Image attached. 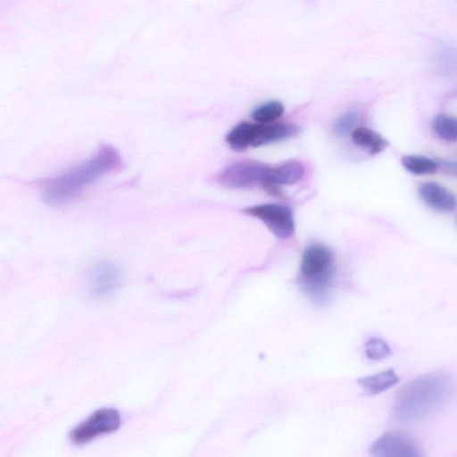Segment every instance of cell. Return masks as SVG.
Returning a JSON list of instances; mask_svg holds the SVG:
<instances>
[{
    "mask_svg": "<svg viewBox=\"0 0 457 457\" xmlns=\"http://www.w3.org/2000/svg\"><path fill=\"white\" fill-rule=\"evenodd\" d=\"M353 142L370 154H378L383 151L387 141L376 131L368 128H358L352 132Z\"/></svg>",
    "mask_w": 457,
    "mask_h": 457,
    "instance_id": "5bb4252c",
    "label": "cell"
},
{
    "mask_svg": "<svg viewBox=\"0 0 457 457\" xmlns=\"http://www.w3.org/2000/svg\"><path fill=\"white\" fill-rule=\"evenodd\" d=\"M300 276L310 297L317 302L326 300L334 276L331 250L320 244L309 245L303 253Z\"/></svg>",
    "mask_w": 457,
    "mask_h": 457,
    "instance_id": "3957f363",
    "label": "cell"
},
{
    "mask_svg": "<svg viewBox=\"0 0 457 457\" xmlns=\"http://www.w3.org/2000/svg\"><path fill=\"white\" fill-rule=\"evenodd\" d=\"M284 112V106L280 102L270 101L257 107L252 113L254 120L261 124L271 123L278 119Z\"/></svg>",
    "mask_w": 457,
    "mask_h": 457,
    "instance_id": "e0dca14e",
    "label": "cell"
},
{
    "mask_svg": "<svg viewBox=\"0 0 457 457\" xmlns=\"http://www.w3.org/2000/svg\"><path fill=\"white\" fill-rule=\"evenodd\" d=\"M444 165L449 173L457 176V162H445Z\"/></svg>",
    "mask_w": 457,
    "mask_h": 457,
    "instance_id": "ffe728a7",
    "label": "cell"
},
{
    "mask_svg": "<svg viewBox=\"0 0 457 457\" xmlns=\"http://www.w3.org/2000/svg\"><path fill=\"white\" fill-rule=\"evenodd\" d=\"M370 454L376 457H418L420 455L415 442L398 431L385 433L373 442Z\"/></svg>",
    "mask_w": 457,
    "mask_h": 457,
    "instance_id": "52a82bcc",
    "label": "cell"
},
{
    "mask_svg": "<svg viewBox=\"0 0 457 457\" xmlns=\"http://www.w3.org/2000/svg\"><path fill=\"white\" fill-rule=\"evenodd\" d=\"M403 166L417 175L431 174L437 170L439 163L421 155H405L402 158Z\"/></svg>",
    "mask_w": 457,
    "mask_h": 457,
    "instance_id": "9a60e30c",
    "label": "cell"
},
{
    "mask_svg": "<svg viewBox=\"0 0 457 457\" xmlns=\"http://www.w3.org/2000/svg\"><path fill=\"white\" fill-rule=\"evenodd\" d=\"M244 212L261 220L278 238H288L295 231L292 212L285 205L259 204L244 209Z\"/></svg>",
    "mask_w": 457,
    "mask_h": 457,
    "instance_id": "5b68a950",
    "label": "cell"
},
{
    "mask_svg": "<svg viewBox=\"0 0 457 457\" xmlns=\"http://www.w3.org/2000/svg\"><path fill=\"white\" fill-rule=\"evenodd\" d=\"M365 353L371 361H381L391 355V349L383 339L373 337L365 343Z\"/></svg>",
    "mask_w": 457,
    "mask_h": 457,
    "instance_id": "ac0fdd59",
    "label": "cell"
},
{
    "mask_svg": "<svg viewBox=\"0 0 457 457\" xmlns=\"http://www.w3.org/2000/svg\"><path fill=\"white\" fill-rule=\"evenodd\" d=\"M120 284V273L112 262L102 261L98 262L91 275L90 287L93 295H107L115 291Z\"/></svg>",
    "mask_w": 457,
    "mask_h": 457,
    "instance_id": "9c48e42d",
    "label": "cell"
},
{
    "mask_svg": "<svg viewBox=\"0 0 457 457\" xmlns=\"http://www.w3.org/2000/svg\"><path fill=\"white\" fill-rule=\"evenodd\" d=\"M304 168L297 161H288L275 166H269L262 187L269 192L278 195L279 185H291L300 180Z\"/></svg>",
    "mask_w": 457,
    "mask_h": 457,
    "instance_id": "ba28073f",
    "label": "cell"
},
{
    "mask_svg": "<svg viewBox=\"0 0 457 457\" xmlns=\"http://www.w3.org/2000/svg\"><path fill=\"white\" fill-rule=\"evenodd\" d=\"M259 127L260 123L241 122L228 132L226 141L232 149L236 151L244 150L253 145Z\"/></svg>",
    "mask_w": 457,
    "mask_h": 457,
    "instance_id": "4fadbf2b",
    "label": "cell"
},
{
    "mask_svg": "<svg viewBox=\"0 0 457 457\" xmlns=\"http://www.w3.org/2000/svg\"><path fill=\"white\" fill-rule=\"evenodd\" d=\"M121 423L119 411L112 408H102L94 411L86 420L71 432V439L77 445L87 443L94 438L117 430Z\"/></svg>",
    "mask_w": 457,
    "mask_h": 457,
    "instance_id": "277c9868",
    "label": "cell"
},
{
    "mask_svg": "<svg viewBox=\"0 0 457 457\" xmlns=\"http://www.w3.org/2000/svg\"><path fill=\"white\" fill-rule=\"evenodd\" d=\"M451 384L440 375L420 377L405 386L395 406V415L403 420L427 416L448 396Z\"/></svg>",
    "mask_w": 457,
    "mask_h": 457,
    "instance_id": "7a4b0ae2",
    "label": "cell"
},
{
    "mask_svg": "<svg viewBox=\"0 0 457 457\" xmlns=\"http://www.w3.org/2000/svg\"><path fill=\"white\" fill-rule=\"evenodd\" d=\"M434 132L442 139L454 141L457 139V119L440 114L432 122Z\"/></svg>",
    "mask_w": 457,
    "mask_h": 457,
    "instance_id": "2e32d148",
    "label": "cell"
},
{
    "mask_svg": "<svg viewBox=\"0 0 457 457\" xmlns=\"http://www.w3.org/2000/svg\"><path fill=\"white\" fill-rule=\"evenodd\" d=\"M358 114L356 112L350 111L343 113L335 123L334 129L338 135H345L349 132L356 124Z\"/></svg>",
    "mask_w": 457,
    "mask_h": 457,
    "instance_id": "d6986e66",
    "label": "cell"
},
{
    "mask_svg": "<svg viewBox=\"0 0 457 457\" xmlns=\"http://www.w3.org/2000/svg\"><path fill=\"white\" fill-rule=\"evenodd\" d=\"M298 127L291 123L261 124L252 146H261L297 134Z\"/></svg>",
    "mask_w": 457,
    "mask_h": 457,
    "instance_id": "8fae6325",
    "label": "cell"
},
{
    "mask_svg": "<svg viewBox=\"0 0 457 457\" xmlns=\"http://www.w3.org/2000/svg\"><path fill=\"white\" fill-rule=\"evenodd\" d=\"M422 201L430 208L449 212L457 206L455 196L445 187L433 181L423 183L419 188Z\"/></svg>",
    "mask_w": 457,
    "mask_h": 457,
    "instance_id": "30bf717a",
    "label": "cell"
},
{
    "mask_svg": "<svg viewBox=\"0 0 457 457\" xmlns=\"http://www.w3.org/2000/svg\"><path fill=\"white\" fill-rule=\"evenodd\" d=\"M268 165L255 161L237 162L218 175L219 182L228 188H245L257 184L262 186L266 179Z\"/></svg>",
    "mask_w": 457,
    "mask_h": 457,
    "instance_id": "8992f818",
    "label": "cell"
},
{
    "mask_svg": "<svg viewBox=\"0 0 457 457\" xmlns=\"http://www.w3.org/2000/svg\"><path fill=\"white\" fill-rule=\"evenodd\" d=\"M400 378L393 369L365 376L357 379L358 385L368 395H378L384 392L399 382Z\"/></svg>",
    "mask_w": 457,
    "mask_h": 457,
    "instance_id": "7c38bea8",
    "label": "cell"
},
{
    "mask_svg": "<svg viewBox=\"0 0 457 457\" xmlns=\"http://www.w3.org/2000/svg\"><path fill=\"white\" fill-rule=\"evenodd\" d=\"M120 166V154L112 146L103 145L91 157L46 180L43 187V199L53 206L68 204L91 184Z\"/></svg>",
    "mask_w": 457,
    "mask_h": 457,
    "instance_id": "6da1fadb",
    "label": "cell"
}]
</instances>
